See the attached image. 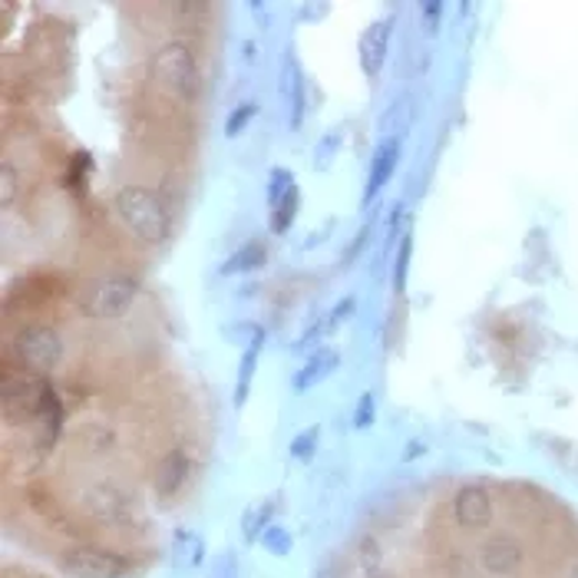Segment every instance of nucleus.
I'll return each mask as SVG.
<instances>
[{"label":"nucleus","mask_w":578,"mask_h":578,"mask_svg":"<svg viewBox=\"0 0 578 578\" xmlns=\"http://www.w3.org/2000/svg\"><path fill=\"white\" fill-rule=\"evenodd\" d=\"M113 208L120 215V221L140 238V241H149V245H159L173 221H169V208L163 205V198L146 189V186H123L116 198H113Z\"/></svg>","instance_id":"obj_1"},{"label":"nucleus","mask_w":578,"mask_h":578,"mask_svg":"<svg viewBox=\"0 0 578 578\" xmlns=\"http://www.w3.org/2000/svg\"><path fill=\"white\" fill-rule=\"evenodd\" d=\"M153 76H156L173 96H179L183 103H195V100H198L202 76H198L193 50H189L186 43H179V40L163 43V47L153 53Z\"/></svg>","instance_id":"obj_2"},{"label":"nucleus","mask_w":578,"mask_h":578,"mask_svg":"<svg viewBox=\"0 0 578 578\" xmlns=\"http://www.w3.org/2000/svg\"><path fill=\"white\" fill-rule=\"evenodd\" d=\"M140 295V285L136 278L130 275H110V278H100V281H90L80 295V308L83 314L90 318H100V321H113V318H123L133 301Z\"/></svg>","instance_id":"obj_3"},{"label":"nucleus","mask_w":578,"mask_h":578,"mask_svg":"<svg viewBox=\"0 0 578 578\" xmlns=\"http://www.w3.org/2000/svg\"><path fill=\"white\" fill-rule=\"evenodd\" d=\"M60 572L70 578H126L133 562L103 546H70L60 556Z\"/></svg>","instance_id":"obj_4"},{"label":"nucleus","mask_w":578,"mask_h":578,"mask_svg":"<svg viewBox=\"0 0 578 578\" xmlns=\"http://www.w3.org/2000/svg\"><path fill=\"white\" fill-rule=\"evenodd\" d=\"M13 354L27 371L43 374L63 361V341L50 324H27L13 334Z\"/></svg>","instance_id":"obj_5"},{"label":"nucleus","mask_w":578,"mask_h":578,"mask_svg":"<svg viewBox=\"0 0 578 578\" xmlns=\"http://www.w3.org/2000/svg\"><path fill=\"white\" fill-rule=\"evenodd\" d=\"M43 390H47V384H43L40 378H33L30 371L3 368L0 396H3L7 423H17V420H37V413H40V400H43Z\"/></svg>","instance_id":"obj_6"},{"label":"nucleus","mask_w":578,"mask_h":578,"mask_svg":"<svg viewBox=\"0 0 578 578\" xmlns=\"http://www.w3.org/2000/svg\"><path fill=\"white\" fill-rule=\"evenodd\" d=\"M526 562V553H523V543L506 536V533H496L483 543L479 549V566L483 572L493 578H513Z\"/></svg>","instance_id":"obj_7"},{"label":"nucleus","mask_w":578,"mask_h":578,"mask_svg":"<svg viewBox=\"0 0 578 578\" xmlns=\"http://www.w3.org/2000/svg\"><path fill=\"white\" fill-rule=\"evenodd\" d=\"M83 509L106 526H123L130 519V496L113 483H96L83 493Z\"/></svg>","instance_id":"obj_8"},{"label":"nucleus","mask_w":578,"mask_h":578,"mask_svg":"<svg viewBox=\"0 0 578 578\" xmlns=\"http://www.w3.org/2000/svg\"><path fill=\"white\" fill-rule=\"evenodd\" d=\"M453 519L456 526L469 529V533H479L493 523V499H489V489L479 486V483H469L456 493L453 499Z\"/></svg>","instance_id":"obj_9"},{"label":"nucleus","mask_w":578,"mask_h":578,"mask_svg":"<svg viewBox=\"0 0 578 578\" xmlns=\"http://www.w3.org/2000/svg\"><path fill=\"white\" fill-rule=\"evenodd\" d=\"M281 106H288V130H301L305 123V106H308V90H305V73L295 56L281 63Z\"/></svg>","instance_id":"obj_10"},{"label":"nucleus","mask_w":578,"mask_h":578,"mask_svg":"<svg viewBox=\"0 0 578 578\" xmlns=\"http://www.w3.org/2000/svg\"><path fill=\"white\" fill-rule=\"evenodd\" d=\"M390 40H393V20H374L364 37H361V66L371 80L384 73L386 56H390Z\"/></svg>","instance_id":"obj_11"},{"label":"nucleus","mask_w":578,"mask_h":578,"mask_svg":"<svg viewBox=\"0 0 578 578\" xmlns=\"http://www.w3.org/2000/svg\"><path fill=\"white\" fill-rule=\"evenodd\" d=\"M396 163H400V136H384L378 143V149H374L371 173H368V189H364V202L368 205L384 193V186L393 179V173H396Z\"/></svg>","instance_id":"obj_12"},{"label":"nucleus","mask_w":578,"mask_h":578,"mask_svg":"<svg viewBox=\"0 0 578 578\" xmlns=\"http://www.w3.org/2000/svg\"><path fill=\"white\" fill-rule=\"evenodd\" d=\"M186 479H189V456H186L183 450H169V453L159 460L156 473H153L156 493H159L163 499H173V496L186 486Z\"/></svg>","instance_id":"obj_13"},{"label":"nucleus","mask_w":578,"mask_h":578,"mask_svg":"<svg viewBox=\"0 0 578 578\" xmlns=\"http://www.w3.org/2000/svg\"><path fill=\"white\" fill-rule=\"evenodd\" d=\"M205 566V539L193 529H176L173 536V572L176 576H195Z\"/></svg>","instance_id":"obj_14"},{"label":"nucleus","mask_w":578,"mask_h":578,"mask_svg":"<svg viewBox=\"0 0 578 578\" xmlns=\"http://www.w3.org/2000/svg\"><path fill=\"white\" fill-rule=\"evenodd\" d=\"M338 364H341V351H334V348H321V351H314L305 364H301V371L295 374V393H308L311 386H318L321 381H328L334 371H338Z\"/></svg>","instance_id":"obj_15"},{"label":"nucleus","mask_w":578,"mask_h":578,"mask_svg":"<svg viewBox=\"0 0 578 578\" xmlns=\"http://www.w3.org/2000/svg\"><path fill=\"white\" fill-rule=\"evenodd\" d=\"M261 348H265V331L258 328L248 341V348L241 351V361H238V378H235V406H245L248 393H251V381H255V371H258V358H261Z\"/></svg>","instance_id":"obj_16"},{"label":"nucleus","mask_w":578,"mask_h":578,"mask_svg":"<svg viewBox=\"0 0 578 578\" xmlns=\"http://www.w3.org/2000/svg\"><path fill=\"white\" fill-rule=\"evenodd\" d=\"M271 516H275V499H261V503H251L241 516V536L248 546L261 543V533L271 526Z\"/></svg>","instance_id":"obj_17"},{"label":"nucleus","mask_w":578,"mask_h":578,"mask_svg":"<svg viewBox=\"0 0 578 578\" xmlns=\"http://www.w3.org/2000/svg\"><path fill=\"white\" fill-rule=\"evenodd\" d=\"M265 245L261 241H245L238 251H231V258L221 265V275H248V271H255V268H261L265 265Z\"/></svg>","instance_id":"obj_18"},{"label":"nucleus","mask_w":578,"mask_h":578,"mask_svg":"<svg viewBox=\"0 0 578 578\" xmlns=\"http://www.w3.org/2000/svg\"><path fill=\"white\" fill-rule=\"evenodd\" d=\"M298 208H301V193H298V186H291V193L281 198V205L271 208V231L275 235H285L295 225Z\"/></svg>","instance_id":"obj_19"},{"label":"nucleus","mask_w":578,"mask_h":578,"mask_svg":"<svg viewBox=\"0 0 578 578\" xmlns=\"http://www.w3.org/2000/svg\"><path fill=\"white\" fill-rule=\"evenodd\" d=\"M291 546H295L291 533H288L285 526H278V523H271V526L261 533V549H265L268 556H275V559H288V556H291Z\"/></svg>","instance_id":"obj_20"},{"label":"nucleus","mask_w":578,"mask_h":578,"mask_svg":"<svg viewBox=\"0 0 578 578\" xmlns=\"http://www.w3.org/2000/svg\"><path fill=\"white\" fill-rule=\"evenodd\" d=\"M410 261H413V235H403L393 255V288L403 291L406 278H410Z\"/></svg>","instance_id":"obj_21"},{"label":"nucleus","mask_w":578,"mask_h":578,"mask_svg":"<svg viewBox=\"0 0 578 578\" xmlns=\"http://www.w3.org/2000/svg\"><path fill=\"white\" fill-rule=\"evenodd\" d=\"M261 113V106L258 103H241V106H235L231 113H228V120H225V136L228 140H235V136H241L245 133V126L255 120Z\"/></svg>","instance_id":"obj_22"},{"label":"nucleus","mask_w":578,"mask_h":578,"mask_svg":"<svg viewBox=\"0 0 578 578\" xmlns=\"http://www.w3.org/2000/svg\"><path fill=\"white\" fill-rule=\"evenodd\" d=\"M27 503H30V509H33L40 519H47V523L60 519V506H56V496H53V493H47V489H30Z\"/></svg>","instance_id":"obj_23"},{"label":"nucleus","mask_w":578,"mask_h":578,"mask_svg":"<svg viewBox=\"0 0 578 578\" xmlns=\"http://www.w3.org/2000/svg\"><path fill=\"white\" fill-rule=\"evenodd\" d=\"M291 186H295L291 173H288V169H281V166H275V169L268 173V205H271V208H275V205H281V198L291 193Z\"/></svg>","instance_id":"obj_24"},{"label":"nucleus","mask_w":578,"mask_h":578,"mask_svg":"<svg viewBox=\"0 0 578 578\" xmlns=\"http://www.w3.org/2000/svg\"><path fill=\"white\" fill-rule=\"evenodd\" d=\"M338 149H341V133L338 130H331V133H324L321 136V143H318V156H314V169H331V163H334V156H338Z\"/></svg>","instance_id":"obj_25"},{"label":"nucleus","mask_w":578,"mask_h":578,"mask_svg":"<svg viewBox=\"0 0 578 578\" xmlns=\"http://www.w3.org/2000/svg\"><path fill=\"white\" fill-rule=\"evenodd\" d=\"M318 436H321V426H318V423L308 426V430H301V433L291 440V456H295V460H311V453L318 450Z\"/></svg>","instance_id":"obj_26"},{"label":"nucleus","mask_w":578,"mask_h":578,"mask_svg":"<svg viewBox=\"0 0 578 578\" xmlns=\"http://www.w3.org/2000/svg\"><path fill=\"white\" fill-rule=\"evenodd\" d=\"M208 578H238V556L231 549L218 553L208 566Z\"/></svg>","instance_id":"obj_27"},{"label":"nucleus","mask_w":578,"mask_h":578,"mask_svg":"<svg viewBox=\"0 0 578 578\" xmlns=\"http://www.w3.org/2000/svg\"><path fill=\"white\" fill-rule=\"evenodd\" d=\"M371 423H374V393H364V396L358 400V410H354V426L364 430V426H371Z\"/></svg>","instance_id":"obj_28"},{"label":"nucleus","mask_w":578,"mask_h":578,"mask_svg":"<svg viewBox=\"0 0 578 578\" xmlns=\"http://www.w3.org/2000/svg\"><path fill=\"white\" fill-rule=\"evenodd\" d=\"M420 10H423V27H426V33H436V30H440V17H443V3H440V0H426V3H420Z\"/></svg>","instance_id":"obj_29"},{"label":"nucleus","mask_w":578,"mask_h":578,"mask_svg":"<svg viewBox=\"0 0 578 578\" xmlns=\"http://www.w3.org/2000/svg\"><path fill=\"white\" fill-rule=\"evenodd\" d=\"M378 559H381L378 543H374V539H364V543H361V562L368 566V572H374V569H378Z\"/></svg>","instance_id":"obj_30"},{"label":"nucleus","mask_w":578,"mask_h":578,"mask_svg":"<svg viewBox=\"0 0 578 578\" xmlns=\"http://www.w3.org/2000/svg\"><path fill=\"white\" fill-rule=\"evenodd\" d=\"M351 311H354V298H344V301L331 311V321H328V324H331V328H341V324L351 318Z\"/></svg>","instance_id":"obj_31"},{"label":"nucleus","mask_w":578,"mask_h":578,"mask_svg":"<svg viewBox=\"0 0 578 578\" xmlns=\"http://www.w3.org/2000/svg\"><path fill=\"white\" fill-rule=\"evenodd\" d=\"M368 578H390V576H384V572H378V569H374V572H368Z\"/></svg>","instance_id":"obj_32"}]
</instances>
